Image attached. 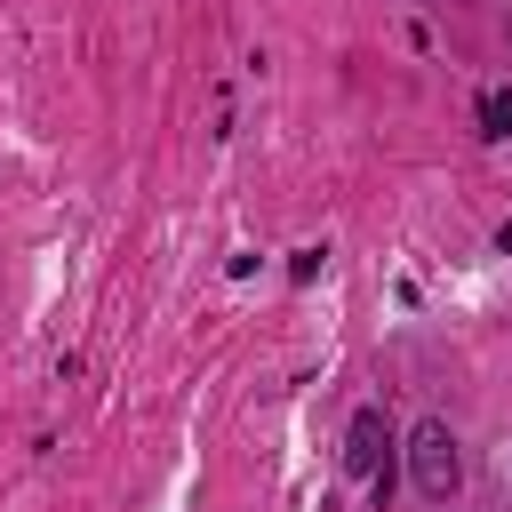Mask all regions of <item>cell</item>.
I'll return each mask as SVG.
<instances>
[{
    "label": "cell",
    "instance_id": "6da1fadb",
    "mask_svg": "<svg viewBox=\"0 0 512 512\" xmlns=\"http://www.w3.org/2000/svg\"><path fill=\"white\" fill-rule=\"evenodd\" d=\"M400 456H408V480H416L424 504H456V488H464V448H456L448 416H424V424L408 432Z\"/></svg>",
    "mask_w": 512,
    "mask_h": 512
},
{
    "label": "cell",
    "instance_id": "7a4b0ae2",
    "mask_svg": "<svg viewBox=\"0 0 512 512\" xmlns=\"http://www.w3.org/2000/svg\"><path fill=\"white\" fill-rule=\"evenodd\" d=\"M384 464H392V424H384V408H352V424H344V472L368 480V472H384Z\"/></svg>",
    "mask_w": 512,
    "mask_h": 512
},
{
    "label": "cell",
    "instance_id": "3957f363",
    "mask_svg": "<svg viewBox=\"0 0 512 512\" xmlns=\"http://www.w3.org/2000/svg\"><path fill=\"white\" fill-rule=\"evenodd\" d=\"M480 136H496V144L512 136V88H488L480 96Z\"/></svg>",
    "mask_w": 512,
    "mask_h": 512
},
{
    "label": "cell",
    "instance_id": "277c9868",
    "mask_svg": "<svg viewBox=\"0 0 512 512\" xmlns=\"http://www.w3.org/2000/svg\"><path fill=\"white\" fill-rule=\"evenodd\" d=\"M320 264H328V248H296V256H288V272H296V280H312Z\"/></svg>",
    "mask_w": 512,
    "mask_h": 512
},
{
    "label": "cell",
    "instance_id": "5b68a950",
    "mask_svg": "<svg viewBox=\"0 0 512 512\" xmlns=\"http://www.w3.org/2000/svg\"><path fill=\"white\" fill-rule=\"evenodd\" d=\"M496 256H512V216H504V224H496Z\"/></svg>",
    "mask_w": 512,
    "mask_h": 512
}]
</instances>
